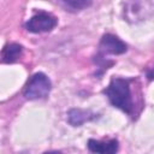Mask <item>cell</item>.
<instances>
[{"label":"cell","mask_w":154,"mask_h":154,"mask_svg":"<svg viewBox=\"0 0 154 154\" xmlns=\"http://www.w3.org/2000/svg\"><path fill=\"white\" fill-rule=\"evenodd\" d=\"M109 102L128 114L134 112V101L130 91L129 79L125 78H112L108 87L103 90Z\"/></svg>","instance_id":"1"},{"label":"cell","mask_w":154,"mask_h":154,"mask_svg":"<svg viewBox=\"0 0 154 154\" xmlns=\"http://www.w3.org/2000/svg\"><path fill=\"white\" fill-rule=\"evenodd\" d=\"M123 16L129 23H138L154 16V0H126Z\"/></svg>","instance_id":"2"},{"label":"cell","mask_w":154,"mask_h":154,"mask_svg":"<svg viewBox=\"0 0 154 154\" xmlns=\"http://www.w3.org/2000/svg\"><path fill=\"white\" fill-rule=\"evenodd\" d=\"M51 88H52V83L49 78L45 73L37 72L28 81L23 94L28 100L45 99L46 96H48Z\"/></svg>","instance_id":"3"},{"label":"cell","mask_w":154,"mask_h":154,"mask_svg":"<svg viewBox=\"0 0 154 154\" xmlns=\"http://www.w3.org/2000/svg\"><path fill=\"white\" fill-rule=\"evenodd\" d=\"M55 25H57V18L47 12H38L34 14L25 23L26 30L34 34L51 31Z\"/></svg>","instance_id":"4"},{"label":"cell","mask_w":154,"mask_h":154,"mask_svg":"<svg viewBox=\"0 0 154 154\" xmlns=\"http://www.w3.org/2000/svg\"><path fill=\"white\" fill-rule=\"evenodd\" d=\"M126 49V45L112 34L103 35L100 41V51L103 54H123Z\"/></svg>","instance_id":"5"},{"label":"cell","mask_w":154,"mask_h":154,"mask_svg":"<svg viewBox=\"0 0 154 154\" xmlns=\"http://www.w3.org/2000/svg\"><path fill=\"white\" fill-rule=\"evenodd\" d=\"M88 148L93 153H100V154H113L118 150V142L116 140H111L108 142L96 141V140H89L88 141Z\"/></svg>","instance_id":"6"},{"label":"cell","mask_w":154,"mask_h":154,"mask_svg":"<svg viewBox=\"0 0 154 154\" xmlns=\"http://www.w3.org/2000/svg\"><path fill=\"white\" fill-rule=\"evenodd\" d=\"M93 118H94V114L91 112L79 109V108L70 109L69 113H67V120L73 126H79L83 123H85L88 120H91Z\"/></svg>","instance_id":"7"},{"label":"cell","mask_w":154,"mask_h":154,"mask_svg":"<svg viewBox=\"0 0 154 154\" xmlns=\"http://www.w3.org/2000/svg\"><path fill=\"white\" fill-rule=\"evenodd\" d=\"M22 52H23V48L20 45L10 43L5 46V48L2 49V61L6 64L14 63L16 60L19 59V57L22 55Z\"/></svg>","instance_id":"8"},{"label":"cell","mask_w":154,"mask_h":154,"mask_svg":"<svg viewBox=\"0 0 154 154\" xmlns=\"http://www.w3.org/2000/svg\"><path fill=\"white\" fill-rule=\"evenodd\" d=\"M66 7L71 10H83L91 5L93 0H60Z\"/></svg>","instance_id":"9"},{"label":"cell","mask_w":154,"mask_h":154,"mask_svg":"<svg viewBox=\"0 0 154 154\" xmlns=\"http://www.w3.org/2000/svg\"><path fill=\"white\" fill-rule=\"evenodd\" d=\"M149 78H154V71H153V73H149Z\"/></svg>","instance_id":"10"}]
</instances>
